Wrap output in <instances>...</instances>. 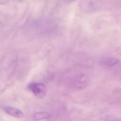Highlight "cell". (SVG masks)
I'll return each mask as SVG.
<instances>
[{
  "mask_svg": "<svg viewBox=\"0 0 121 121\" xmlns=\"http://www.w3.org/2000/svg\"><path fill=\"white\" fill-rule=\"evenodd\" d=\"M28 88L35 96L39 98H42L46 95V88L43 84L32 82L28 84Z\"/></svg>",
  "mask_w": 121,
  "mask_h": 121,
  "instance_id": "1",
  "label": "cell"
},
{
  "mask_svg": "<svg viewBox=\"0 0 121 121\" xmlns=\"http://www.w3.org/2000/svg\"><path fill=\"white\" fill-rule=\"evenodd\" d=\"M119 60L114 57H105L99 61L100 65L104 68H109L116 65Z\"/></svg>",
  "mask_w": 121,
  "mask_h": 121,
  "instance_id": "2",
  "label": "cell"
},
{
  "mask_svg": "<svg viewBox=\"0 0 121 121\" xmlns=\"http://www.w3.org/2000/svg\"><path fill=\"white\" fill-rule=\"evenodd\" d=\"M88 82L89 80L88 77L85 75L82 74L76 78L74 84L77 88L83 89L87 85Z\"/></svg>",
  "mask_w": 121,
  "mask_h": 121,
  "instance_id": "3",
  "label": "cell"
},
{
  "mask_svg": "<svg viewBox=\"0 0 121 121\" xmlns=\"http://www.w3.org/2000/svg\"><path fill=\"white\" fill-rule=\"evenodd\" d=\"M4 111L8 114L17 118H22L24 116L23 112L18 109L16 108L7 106H5L3 108Z\"/></svg>",
  "mask_w": 121,
  "mask_h": 121,
  "instance_id": "4",
  "label": "cell"
},
{
  "mask_svg": "<svg viewBox=\"0 0 121 121\" xmlns=\"http://www.w3.org/2000/svg\"><path fill=\"white\" fill-rule=\"evenodd\" d=\"M50 116V114L46 112H39L34 114L33 118L34 121H36L48 118Z\"/></svg>",
  "mask_w": 121,
  "mask_h": 121,
  "instance_id": "5",
  "label": "cell"
},
{
  "mask_svg": "<svg viewBox=\"0 0 121 121\" xmlns=\"http://www.w3.org/2000/svg\"><path fill=\"white\" fill-rule=\"evenodd\" d=\"M9 0H0V4H7Z\"/></svg>",
  "mask_w": 121,
  "mask_h": 121,
  "instance_id": "6",
  "label": "cell"
},
{
  "mask_svg": "<svg viewBox=\"0 0 121 121\" xmlns=\"http://www.w3.org/2000/svg\"><path fill=\"white\" fill-rule=\"evenodd\" d=\"M120 121H121V118L120 119Z\"/></svg>",
  "mask_w": 121,
  "mask_h": 121,
  "instance_id": "7",
  "label": "cell"
},
{
  "mask_svg": "<svg viewBox=\"0 0 121 121\" xmlns=\"http://www.w3.org/2000/svg\"></svg>",
  "mask_w": 121,
  "mask_h": 121,
  "instance_id": "8",
  "label": "cell"
}]
</instances>
